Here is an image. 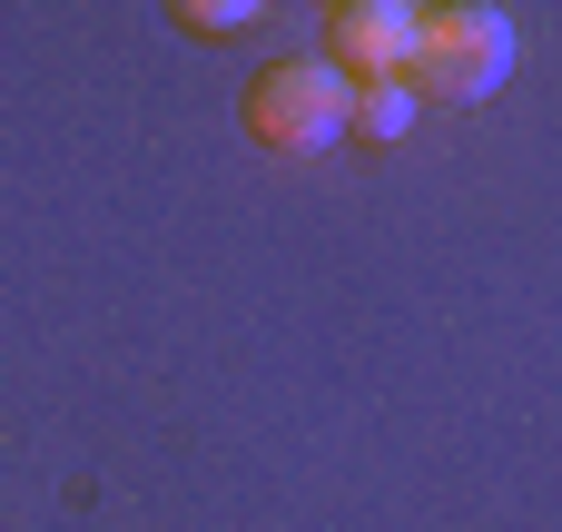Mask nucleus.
<instances>
[{
    "label": "nucleus",
    "mask_w": 562,
    "mask_h": 532,
    "mask_svg": "<svg viewBox=\"0 0 562 532\" xmlns=\"http://www.w3.org/2000/svg\"><path fill=\"white\" fill-rule=\"evenodd\" d=\"M514 79V20L494 0H435L415 20V59H405V89L415 99H445V109H474Z\"/></svg>",
    "instance_id": "1"
},
{
    "label": "nucleus",
    "mask_w": 562,
    "mask_h": 532,
    "mask_svg": "<svg viewBox=\"0 0 562 532\" xmlns=\"http://www.w3.org/2000/svg\"><path fill=\"white\" fill-rule=\"evenodd\" d=\"M346 109H356V79L326 69V59H277L247 79V138L277 148V158H316L346 138Z\"/></svg>",
    "instance_id": "2"
},
{
    "label": "nucleus",
    "mask_w": 562,
    "mask_h": 532,
    "mask_svg": "<svg viewBox=\"0 0 562 532\" xmlns=\"http://www.w3.org/2000/svg\"><path fill=\"white\" fill-rule=\"evenodd\" d=\"M415 0H346L336 20H326V69H346L356 89L366 79H405V59H415Z\"/></svg>",
    "instance_id": "3"
},
{
    "label": "nucleus",
    "mask_w": 562,
    "mask_h": 532,
    "mask_svg": "<svg viewBox=\"0 0 562 532\" xmlns=\"http://www.w3.org/2000/svg\"><path fill=\"white\" fill-rule=\"evenodd\" d=\"M415 109H425V99H415L405 79H366L356 109H346V138H375V148H385V138H415Z\"/></svg>",
    "instance_id": "4"
},
{
    "label": "nucleus",
    "mask_w": 562,
    "mask_h": 532,
    "mask_svg": "<svg viewBox=\"0 0 562 532\" xmlns=\"http://www.w3.org/2000/svg\"><path fill=\"white\" fill-rule=\"evenodd\" d=\"M257 10H267V0H168V20H178L188 39H237Z\"/></svg>",
    "instance_id": "5"
},
{
    "label": "nucleus",
    "mask_w": 562,
    "mask_h": 532,
    "mask_svg": "<svg viewBox=\"0 0 562 532\" xmlns=\"http://www.w3.org/2000/svg\"><path fill=\"white\" fill-rule=\"evenodd\" d=\"M326 10H346V0H326Z\"/></svg>",
    "instance_id": "6"
}]
</instances>
